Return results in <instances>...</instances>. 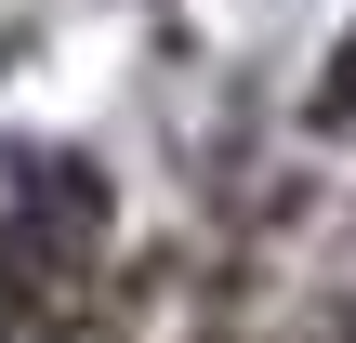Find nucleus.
Instances as JSON below:
<instances>
[{"label": "nucleus", "instance_id": "obj_1", "mask_svg": "<svg viewBox=\"0 0 356 343\" xmlns=\"http://www.w3.org/2000/svg\"><path fill=\"white\" fill-rule=\"evenodd\" d=\"M106 238H119V185H106V159H79V145H13L0 159V264L13 278H40V291H92V264H106Z\"/></svg>", "mask_w": 356, "mask_h": 343}, {"label": "nucleus", "instance_id": "obj_2", "mask_svg": "<svg viewBox=\"0 0 356 343\" xmlns=\"http://www.w3.org/2000/svg\"><path fill=\"white\" fill-rule=\"evenodd\" d=\"M304 132H356V26L330 40V79L304 93Z\"/></svg>", "mask_w": 356, "mask_h": 343}]
</instances>
